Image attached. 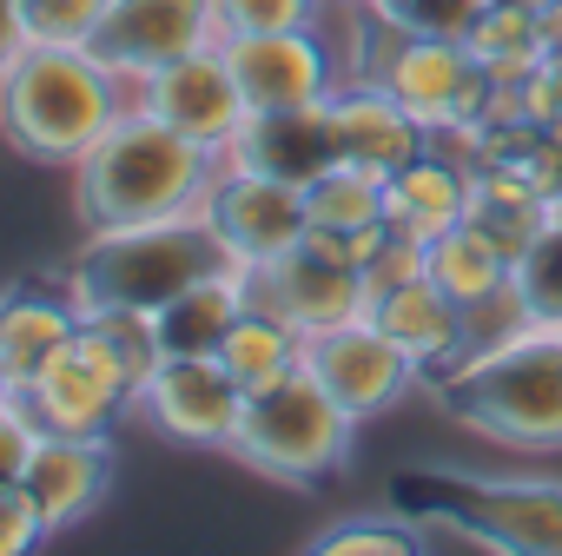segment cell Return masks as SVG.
Returning <instances> with one entry per match:
<instances>
[{"label": "cell", "mask_w": 562, "mask_h": 556, "mask_svg": "<svg viewBox=\"0 0 562 556\" xmlns=\"http://www.w3.org/2000/svg\"><path fill=\"white\" fill-rule=\"evenodd\" d=\"M325 107H331L338 159L371 166V173H384V179H391L397 166H411V159L430 146L424 120H417L397 93H384V87H371V80H345Z\"/></svg>", "instance_id": "cell-19"}, {"label": "cell", "mask_w": 562, "mask_h": 556, "mask_svg": "<svg viewBox=\"0 0 562 556\" xmlns=\"http://www.w3.org/2000/svg\"><path fill=\"white\" fill-rule=\"evenodd\" d=\"M490 80H522L542 60V34H536V8H516V0H483V14L463 41Z\"/></svg>", "instance_id": "cell-28"}, {"label": "cell", "mask_w": 562, "mask_h": 556, "mask_svg": "<svg viewBox=\"0 0 562 556\" xmlns=\"http://www.w3.org/2000/svg\"><path fill=\"white\" fill-rule=\"evenodd\" d=\"M199 219L212 225L218 252L245 271H258L265 258L292 252L312 219H305V186H285V179H265V173H245V166H218Z\"/></svg>", "instance_id": "cell-11"}, {"label": "cell", "mask_w": 562, "mask_h": 556, "mask_svg": "<svg viewBox=\"0 0 562 556\" xmlns=\"http://www.w3.org/2000/svg\"><path fill=\"white\" fill-rule=\"evenodd\" d=\"M443 411L509 451H562V332L503 325L450 378H437Z\"/></svg>", "instance_id": "cell-3"}, {"label": "cell", "mask_w": 562, "mask_h": 556, "mask_svg": "<svg viewBox=\"0 0 562 556\" xmlns=\"http://www.w3.org/2000/svg\"><path fill=\"white\" fill-rule=\"evenodd\" d=\"M218 153L172 133L166 120L126 107L93 153L74 166V212L87 232L100 225H146V219H186L205 205L212 179H218Z\"/></svg>", "instance_id": "cell-1"}, {"label": "cell", "mask_w": 562, "mask_h": 556, "mask_svg": "<svg viewBox=\"0 0 562 556\" xmlns=\"http://www.w3.org/2000/svg\"><path fill=\"white\" fill-rule=\"evenodd\" d=\"M47 431H120L139 404L133 371L120 365V352L106 345V332L87 319L74 332V345L41 371V385L27 391Z\"/></svg>", "instance_id": "cell-12"}, {"label": "cell", "mask_w": 562, "mask_h": 556, "mask_svg": "<svg viewBox=\"0 0 562 556\" xmlns=\"http://www.w3.org/2000/svg\"><path fill=\"white\" fill-rule=\"evenodd\" d=\"M509 319L562 332V219H549L516 258H509Z\"/></svg>", "instance_id": "cell-26"}, {"label": "cell", "mask_w": 562, "mask_h": 556, "mask_svg": "<svg viewBox=\"0 0 562 556\" xmlns=\"http://www.w3.org/2000/svg\"><path fill=\"white\" fill-rule=\"evenodd\" d=\"M536 34H542V54H562V0H542L536 8Z\"/></svg>", "instance_id": "cell-38"}, {"label": "cell", "mask_w": 562, "mask_h": 556, "mask_svg": "<svg viewBox=\"0 0 562 556\" xmlns=\"http://www.w3.org/2000/svg\"><path fill=\"white\" fill-rule=\"evenodd\" d=\"M516 8H542V0H516Z\"/></svg>", "instance_id": "cell-40"}, {"label": "cell", "mask_w": 562, "mask_h": 556, "mask_svg": "<svg viewBox=\"0 0 562 556\" xmlns=\"http://www.w3.org/2000/svg\"><path fill=\"white\" fill-rule=\"evenodd\" d=\"M80 325L87 319L60 286H8L0 292V365H8V378L34 391L41 371L74 345Z\"/></svg>", "instance_id": "cell-21"}, {"label": "cell", "mask_w": 562, "mask_h": 556, "mask_svg": "<svg viewBox=\"0 0 562 556\" xmlns=\"http://www.w3.org/2000/svg\"><path fill=\"white\" fill-rule=\"evenodd\" d=\"M100 14H106V0H21L27 41H54V47H87Z\"/></svg>", "instance_id": "cell-32"}, {"label": "cell", "mask_w": 562, "mask_h": 556, "mask_svg": "<svg viewBox=\"0 0 562 556\" xmlns=\"http://www.w3.org/2000/svg\"><path fill=\"white\" fill-rule=\"evenodd\" d=\"M305 371L364 424V418H384L391 404H404L417 385H424V371L411 365V352L397 345V338H384L364 312L358 319H345V325H331V332H312L305 338Z\"/></svg>", "instance_id": "cell-10"}, {"label": "cell", "mask_w": 562, "mask_h": 556, "mask_svg": "<svg viewBox=\"0 0 562 556\" xmlns=\"http://www.w3.org/2000/svg\"><path fill=\"white\" fill-rule=\"evenodd\" d=\"M351 444H358V418L305 365L245 391V411L232 431V457L271 483H285V490L331 483L351 464Z\"/></svg>", "instance_id": "cell-6"}, {"label": "cell", "mask_w": 562, "mask_h": 556, "mask_svg": "<svg viewBox=\"0 0 562 556\" xmlns=\"http://www.w3.org/2000/svg\"><path fill=\"white\" fill-rule=\"evenodd\" d=\"M305 219L318 232H364V225H384V173L371 166H325L312 186H305Z\"/></svg>", "instance_id": "cell-27"}, {"label": "cell", "mask_w": 562, "mask_h": 556, "mask_svg": "<svg viewBox=\"0 0 562 556\" xmlns=\"http://www.w3.org/2000/svg\"><path fill=\"white\" fill-rule=\"evenodd\" d=\"M555 219H562V205H555Z\"/></svg>", "instance_id": "cell-42"}, {"label": "cell", "mask_w": 562, "mask_h": 556, "mask_svg": "<svg viewBox=\"0 0 562 556\" xmlns=\"http://www.w3.org/2000/svg\"><path fill=\"white\" fill-rule=\"evenodd\" d=\"M47 536H54V530H47L34 490H27V483H0V556H27V549H41Z\"/></svg>", "instance_id": "cell-35"}, {"label": "cell", "mask_w": 562, "mask_h": 556, "mask_svg": "<svg viewBox=\"0 0 562 556\" xmlns=\"http://www.w3.org/2000/svg\"><path fill=\"white\" fill-rule=\"evenodd\" d=\"M345 80H371L384 93H397L430 140H470L490 113L496 80L483 74V60L463 41H424V34H397L391 21H378L364 0L351 8V34H345Z\"/></svg>", "instance_id": "cell-5"}, {"label": "cell", "mask_w": 562, "mask_h": 556, "mask_svg": "<svg viewBox=\"0 0 562 556\" xmlns=\"http://www.w3.org/2000/svg\"><path fill=\"white\" fill-rule=\"evenodd\" d=\"M225 166L285 179V186H312L325 166H338V133H331V107H271V113H245V126L225 146Z\"/></svg>", "instance_id": "cell-18"}, {"label": "cell", "mask_w": 562, "mask_h": 556, "mask_svg": "<svg viewBox=\"0 0 562 556\" xmlns=\"http://www.w3.org/2000/svg\"><path fill=\"white\" fill-rule=\"evenodd\" d=\"M245 305H251V271L225 258L218 271L192 278L179 299H166L153 312V338H159V352H218Z\"/></svg>", "instance_id": "cell-22"}, {"label": "cell", "mask_w": 562, "mask_h": 556, "mask_svg": "<svg viewBox=\"0 0 562 556\" xmlns=\"http://www.w3.org/2000/svg\"><path fill=\"white\" fill-rule=\"evenodd\" d=\"M126 107H133V87L93 47L27 41L0 67V140L34 166L74 173Z\"/></svg>", "instance_id": "cell-2"}, {"label": "cell", "mask_w": 562, "mask_h": 556, "mask_svg": "<svg viewBox=\"0 0 562 556\" xmlns=\"http://www.w3.org/2000/svg\"><path fill=\"white\" fill-rule=\"evenodd\" d=\"M21 483L34 490L47 530L67 536V530H80L113 497V483H120V444H113V431H47Z\"/></svg>", "instance_id": "cell-16"}, {"label": "cell", "mask_w": 562, "mask_h": 556, "mask_svg": "<svg viewBox=\"0 0 562 556\" xmlns=\"http://www.w3.org/2000/svg\"><path fill=\"white\" fill-rule=\"evenodd\" d=\"M424 271H430V286H443V292L476 319V332H483V312H490V305H509V252H503L476 219L437 232V238L424 245Z\"/></svg>", "instance_id": "cell-23"}, {"label": "cell", "mask_w": 562, "mask_h": 556, "mask_svg": "<svg viewBox=\"0 0 562 556\" xmlns=\"http://www.w3.org/2000/svg\"><path fill=\"white\" fill-rule=\"evenodd\" d=\"M364 319L384 332V338H397L404 352H411V365L424 371V385H437V378H450L470 352H476V319L443 292V286H430V271L424 278H411V286H397V292H378L371 305H364Z\"/></svg>", "instance_id": "cell-17"}, {"label": "cell", "mask_w": 562, "mask_h": 556, "mask_svg": "<svg viewBox=\"0 0 562 556\" xmlns=\"http://www.w3.org/2000/svg\"><path fill=\"white\" fill-rule=\"evenodd\" d=\"M331 8H358V0H331Z\"/></svg>", "instance_id": "cell-41"}, {"label": "cell", "mask_w": 562, "mask_h": 556, "mask_svg": "<svg viewBox=\"0 0 562 556\" xmlns=\"http://www.w3.org/2000/svg\"><path fill=\"white\" fill-rule=\"evenodd\" d=\"M424 490H437V503L417 516L430 536L457 530L483 549H509V556H562V477H476V470H424Z\"/></svg>", "instance_id": "cell-7"}, {"label": "cell", "mask_w": 562, "mask_h": 556, "mask_svg": "<svg viewBox=\"0 0 562 556\" xmlns=\"http://www.w3.org/2000/svg\"><path fill=\"white\" fill-rule=\"evenodd\" d=\"M470 219L516 258L555 219V199L536 179H522L516 166H470Z\"/></svg>", "instance_id": "cell-24"}, {"label": "cell", "mask_w": 562, "mask_h": 556, "mask_svg": "<svg viewBox=\"0 0 562 556\" xmlns=\"http://www.w3.org/2000/svg\"><path fill=\"white\" fill-rule=\"evenodd\" d=\"M516 87H522V120L562 140V54H542Z\"/></svg>", "instance_id": "cell-36"}, {"label": "cell", "mask_w": 562, "mask_h": 556, "mask_svg": "<svg viewBox=\"0 0 562 556\" xmlns=\"http://www.w3.org/2000/svg\"><path fill=\"white\" fill-rule=\"evenodd\" d=\"M384 219H391L397 232L424 238V245H430L437 232L463 225V219H470V159H463L457 146L430 140L411 166H397V173L384 179Z\"/></svg>", "instance_id": "cell-20"}, {"label": "cell", "mask_w": 562, "mask_h": 556, "mask_svg": "<svg viewBox=\"0 0 562 556\" xmlns=\"http://www.w3.org/2000/svg\"><path fill=\"white\" fill-rule=\"evenodd\" d=\"M430 543V530L417 523V516H345V523H331V530H318L305 549L312 556H417Z\"/></svg>", "instance_id": "cell-29"}, {"label": "cell", "mask_w": 562, "mask_h": 556, "mask_svg": "<svg viewBox=\"0 0 562 556\" xmlns=\"http://www.w3.org/2000/svg\"><path fill=\"white\" fill-rule=\"evenodd\" d=\"M378 21H391L397 34H424V41H470L483 0H364Z\"/></svg>", "instance_id": "cell-30"}, {"label": "cell", "mask_w": 562, "mask_h": 556, "mask_svg": "<svg viewBox=\"0 0 562 556\" xmlns=\"http://www.w3.org/2000/svg\"><path fill=\"white\" fill-rule=\"evenodd\" d=\"M251 305L278 312L285 325H299L312 338V332H331V325L358 319L371 299H364V271L358 265H345L325 245L299 238L292 252H278V258H265L251 271Z\"/></svg>", "instance_id": "cell-15"}, {"label": "cell", "mask_w": 562, "mask_h": 556, "mask_svg": "<svg viewBox=\"0 0 562 556\" xmlns=\"http://www.w3.org/2000/svg\"><path fill=\"white\" fill-rule=\"evenodd\" d=\"M331 0H218V41L232 34H278V27H318Z\"/></svg>", "instance_id": "cell-31"}, {"label": "cell", "mask_w": 562, "mask_h": 556, "mask_svg": "<svg viewBox=\"0 0 562 556\" xmlns=\"http://www.w3.org/2000/svg\"><path fill=\"white\" fill-rule=\"evenodd\" d=\"M218 265H225V252H218L212 225L199 212H186V219L87 232L54 286L80 305V319H100V312H146L153 319L166 299H179L192 278H205Z\"/></svg>", "instance_id": "cell-4"}, {"label": "cell", "mask_w": 562, "mask_h": 556, "mask_svg": "<svg viewBox=\"0 0 562 556\" xmlns=\"http://www.w3.org/2000/svg\"><path fill=\"white\" fill-rule=\"evenodd\" d=\"M41 437H47V424H41V411H34L27 391L0 398V483H21V477H27Z\"/></svg>", "instance_id": "cell-33"}, {"label": "cell", "mask_w": 562, "mask_h": 556, "mask_svg": "<svg viewBox=\"0 0 562 556\" xmlns=\"http://www.w3.org/2000/svg\"><path fill=\"white\" fill-rule=\"evenodd\" d=\"M133 107L153 113V120H166L172 133L199 140V146H212L218 159H225L232 133L251 113L245 93H238V80H232V67H225V47H199V54H186V60L133 80Z\"/></svg>", "instance_id": "cell-14"}, {"label": "cell", "mask_w": 562, "mask_h": 556, "mask_svg": "<svg viewBox=\"0 0 562 556\" xmlns=\"http://www.w3.org/2000/svg\"><path fill=\"white\" fill-rule=\"evenodd\" d=\"M218 365H225L245 391H258V385H271V378H285V371L305 365V332L285 325L278 312H265V305H245L238 325H232L225 345H218Z\"/></svg>", "instance_id": "cell-25"}, {"label": "cell", "mask_w": 562, "mask_h": 556, "mask_svg": "<svg viewBox=\"0 0 562 556\" xmlns=\"http://www.w3.org/2000/svg\"><path fill=\"white\" fill-rule=\"evenodd\" d=\"M14 391H21V385L8 378V365H0V398H14Z\"/></svg>", "instance_id": "cell-39"}, {"label": "cell", "mask_w": 562, "mask_h": 556, "mask_svg": "<svg viewBox=\"0 0 562 556\" xmlns=\"http://www.w3.org/2000/svg\"><path fill=\"white\" fill-rule=\"evenodd\" d=\"M27 47V27H21V0H0V67Z\"/></svg>", "instance_id": "cell-37"}, {"label": "cell", "mask_w": 562, "mask_h": 556, "mask_svg": "<svg viewBox=\"0 0 562 556\" xmlns=\"http://www.w3.org/2000/svg\"><path fill=\"white\" fill-rule=\"evenodd\" d=\"M411 278H424V238H411V232H384V245L371 252V265H364V299H378V292H397V286H411Z\"/></svg>", "instance_id": "cell-34"}, {"label": "cell", "mask_w": 562, "mask_h": 556, "mask_svg": "<svg viewBox=\"0 0 562 556\" xmlns=\"http://www.w3.org/2000/svg\"><path fill=\"white\" fill-rule=\"evenodd\" d=\"M218 47H225V67H232V80H238L251 113L325 107L345 87V60L325 41V21L318 27H278V34H232Z\"/></svg>", "instance_id": "cell-9"}, {"label": "cell", "mask_w": 562, "mask_h": 556, "mask_svg": "<svg viewBox=\"0 0 562 556\" xmlns=\"http://www.w3.org/2000/svg\"><path fill=\"white\" fill-rule=\"evenodd\" d=\"M87 47L133 87L199 47H218V0H106Z\"/></svg>", "instance_id": "cell-13"}, {"label": "cell", "mask_w": 562, "mask_h": 556, "mask_svg": "<svg viewBox=\"0 0 562 556\" xmlns=\"http://www.w3.org/2000/svg\"><path fill=\"white\" fill-rule=\"evenodd\" d=\"M238 411L245 385L218 365V352H166L133 404V418L179 451H232Z\"/></svg>", "instance_id": "cell-8"}]
</instances>
